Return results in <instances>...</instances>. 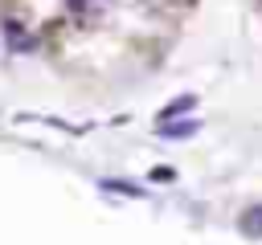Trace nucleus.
Returning a JSON list of instances; mask_svg holds the SVG:
<instances>
[{"mask_svg":"<svg viewBox=\"0 0 262 245\" xmlns=\"http://www.w3.org/2000/svg\"><path fill=\"white\" fill-rule=\"evenodd\" d=\"M192 102H196L192 94H184V98H176L172 106H164V110H160V122H168V118H176V114H184V110H188Z\"/></svg>","mask_w":262,"mask_h":245,"instance_id":"7ed1b4c3","label":"nucleus"},{"mask_svg":"<svg viewBox=\"0 0 262 245\" xmlns=\"http://www.w3.org/2000/svg\"><path fill=\"white\" fill-rule=\"evenodd\" d=\"M242 229H246L250 237H258V233H262V208H250V212L242 216Z\"/></svg>","mask_w":262,"mask_h":245,"instance_id":"20e7f679","label":"nucleus"},{"mask_svg":"<svg viewBox=\"0 0 262 245\" xmlns=\"http://www.w3.org/2000/svg\"><path fill=\"white\" fill-rule=\"evenodd\" d=\"M4 33H8V41H12L16 49H29V45H33V41L20 33V24H16V20H8V24H4Z\"/></svg>","mask_w":262,"mask_h":245,"instance_id":"39448f33","label":"nucleus"},{"mask_svg":"<svg viewBox=\"0 0 262 245\" xmlns=\"http://www.w3.org/2000/svg\"><path fill=\"white\" fill-rule=\"evenodd\" d=\"M196 118H168V122H160L156 127V135L160 139H188V135H196Z\"/></svg>","mask_w":262,"mask_h":245,"instance_id":"f257e3e1","label":"nucleus"},{"mask_svg":"<svg viewBox=\"0 0 262 245\" xmlns=\"http://www.w3.org/2000/svg\"><path fill=\"white\" fill-rule=\"evenodd\" d=\"M151 180H172V167H151Z\"/></svg>","mask_w":262,"mask_h":245,"instance_id":"423d86ee","label":"nucleus"},{"mask_svg":"<svg viewBox=\"0 0 262 245\" xmlns=\"http://www.w3.org/2000/svg\"><path fill=\"white\" fill-rule=\"evenodd\" d=\"M98 188H106V192H115V196H143V188H135V184H127V180H98Z\"/></svg>","mask_w":262,"mask_h":245,"instance_id":"f03ea898","label":"nucleus"}]
</instances>
